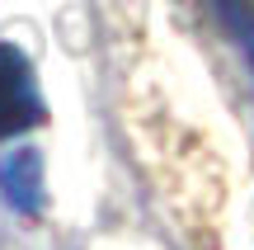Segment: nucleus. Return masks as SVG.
Masks as SVG:
<instances>
[{
	"mask_svg": "<svg viewBox=\"0 0 254 250\" xmlns=\"http://www.w3.org/2000/svg\"><path fill=\"white\" fill-rule=\"evenodd\" d=\"M43 118H47V104H43L38 71L28 62V52L14 43H0V142L24 137Z\"/></svg>",
	"mask_w": 254,
	"mask_h": 250,
	"instance_id": "1",
	"label": "nucleus"
},
{
	"mask_svg": "<svg viewBox=\"0 0 254 250\" xmlns=\"http://www.w3.org/2000/svg\"><path fill=\"white\" fill-rule=\"evenodd\" d=\"M0 198L5 208L24 217H38L47 203V179H43V151L38 147H14L0 156Z\"/></svg>",
	"mask_w": 254,
	"mask_h": 250,
	"instance_id": "2",
	"label": "nucleus"
}]
</instances>
